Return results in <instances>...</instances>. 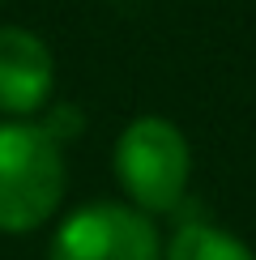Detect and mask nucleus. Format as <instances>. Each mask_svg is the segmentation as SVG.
<instances>
[{
  "mask_svg": "<svg viewBox=\"0 0 256 260\" xmlns=\"http://www.w3.org/2000/svg\"><path fill=\"white\" fill-rule=\"evenodd\" d=\"M64 201V149L35 120L0 124V235L51 222Z\"/></svg>",
  "mask_w": 256,
  "mask_h": 260,
  "instance_id": "obj_1",
  "label": "nucleus"
},
{
  "mask_svg": "<svg viewBox=\"0 0 256 260\" xmlns=\"http://www.w3.org/2000/svg\"><path fill=\"white\" fill-rule=\"evenodd\" d=\"M115 179L128 192L133 209L149 213H171L188 192L192 175V149L188 137L163 115H137L133 124L115 137L111 154Z\"/></svg>",
  "mask_w": 256,
  "mask_h": 260,
  "instance_id": "obj_2",
  "label": "nucleus"
},
{
  "mask_svg": "<svg viewBox=\"0 0 256 260\" xmlns=\"http://www.w3.org/2000/svg\"><path fill=\"white\" fill-rule=\"evenodd\" d=\"M47 260H163V243L141 209L94 201L60 222Z\"/></svg>",
  "mask_w": 256,
  "mask_h": 260,
  "instance_id": "obj_3",
  "label": "nucleus"
},
{
  "mask_svg": "<svg viewBox=\"0 0 256 260\" xmlns=\"http://www.w3.org/2000/svg\"><path fill=\"white\" fill-rule=\"evenodd\" d=\"M56 90V56L35 30L0 26V115L30 120Z\"/></svg>",
  "mask_w": 256,
  "mask_h": 260,
  "instance_id": "obj_4",
  "label": "nucleus"
},
{
  "mask_svg": "<svg viewBox=\"0 0 256 260\" xmlns=\"http://www.w3.org/2000/svg\"><path fill=\"white\" fill-rule=\"evenodd\" d=\"M163 260H256V252L222 226L192 222V226H179L167 239Z\"/></svg>",
  "mask_w": 256,
  "mask_h": 260,
  "instance_id": "obj_5",
  "label": "nucleus"
}]
</instances>
